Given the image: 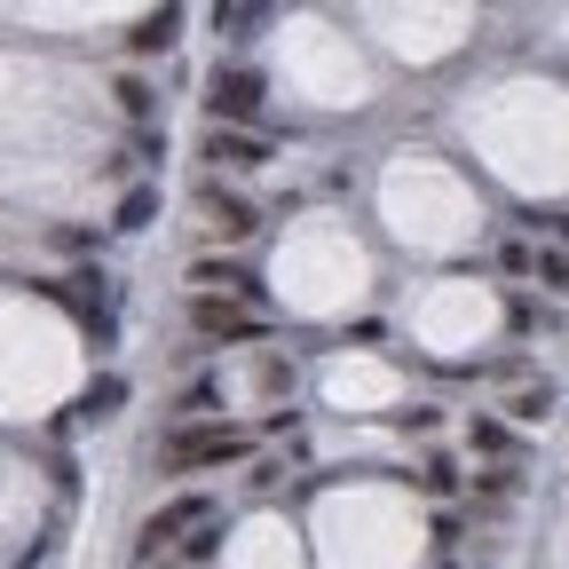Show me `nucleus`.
Wrapping results in <instances>:
<instances>
[{"instance_id":"1","label":"nucleus","mask_w":569,"mask_h":569,"mask_svg":"<svg viewBox=\"0 0 569 569\" xmlns=\"http://www.w3.org/2000/svg\"><path fill=\"white\" fill-rule=\"evenodd\" d=\"M253 451V436L246 427H230V419H182L174 436L159 443V459L174 467V475H198V467H230V459H246Z\"/></svg>"},{"instance_id":"2","label":"nucleus","mask_w":569,"mask_h":569,"mask_svg":"<svg viewBox=\"0 0 569 569\" xmlns=\"http://www.w3.org/2000/svg\"><path fill=\"white\" fill-rule=\"evenodd\" d=\"M206 522H222V507H213L206 490L174 498V507H159L151 522L134 530V569H151V561H167V546H174V538H190V530H206Z\"/></svg>"},{"instance_id":"3","label":"nucleus","mask_w":569,"mask_h":569,"mask_svg":"<svg viewBox=\"0 0 569 569\" xmlns=\"http://www.w3.org/2000/svg\"><path fill=\"white\" fill-rule=\"evenodd\" d=\"M261 96H269V80H261L253 63H213V71H206V119H213V127L261 119Z\"/></svg>"},{"instance_id":"4","label":"nucleus","mask_w":569,"mask_h":569,"mask_svg":"<svg viewBox=\"0 0 569 569\" xmlns=\"http://www.w3.org/2000/svg\"><path fill=\"white\" fill-rule=\"evenodd\" d=\"M190 332L198 340H261L269 317L246 309V301H222V293H190Z\"/></svg>"},{"instance_id":"5","label":"nucleus","mask_w":569,"mask_h":569,"mask_svg":"<svg viewBox=\"0 0 569 569\" xmlns=\"http://www.w3.org/2000/svg\"><path fill=\"white\" fill-rule=\"evenodd\" d=\"M190 293H222V301L269 309V284H261L246 261H190Z\"/></svg>"},{"instance_id":"6","label":"nucleus","mask_w":569,"mask_h":569,"mask_svg":"<svg viewBox=\"0 0 569 569\" xmlns=\"http://www.w3.org/2000/svg\"><path fill=\"white\" fill-rule=\"evenodd\" d=\"M198 159L213 167V174H253V167H269V142L261 134H246V127H206V142H198Z\"/></svg>"},{"instance_id":"7","label":"nucleus","mask_w":569,"mask_h":569,"mask_svg":"<svg viewBox=\"0 0 569 569\" xmlns=\"http://www.w3.org/2000/svg\"><path fill=\"white\" fill-rule=\"evenodd\" d=\"M198 206H206V230H213V238H253V222H261V206L238 198V190H222V174L198 182Z\"/></svg>"},{"instance_id":"8","label":"nucleus","mask_w":569,"mask_h":569,"mask_svg":"<svg viewBox=\"0 0 569 569\" xmlns=\"http://www.w3.org/2000/svg\"><path fill=\"white\" fill-rule=\"evenodd\" d=\"M174 40H182V0H159V9L127 32V48H134V56H167Z\"/></svg>"},{"instance_id":"9","label":"nucleus","mask_w":569,"mask_h":569,"mask_svg":"<svg viewBox=\"0 0 569 569\" xmlns=\"http://www.w3.org/2000/svg\"><path fill=\"white\" fill-rule=\"evenodd\" d=\"M119 403H127V380H119V372H103V380H88L80 419H119Z\"/></svg>"},{"instance_id":"10","label":"nucleus","mask_w":569,"mask_h":569,"mask_svg":"<svg viewBox=\"0 0 569 569\" xmlns=\"http://www.w3.org/2000/svg\"><path fill=\"white\" fill-rule=\"evenodd\" d=\"M151 222H159V182H134L119 198V230H151Z\"/></svg>"},{"instance_id":"11","label":"nucleus","mask_w":569,"mask_h":569,"mask_svg":"<svg viewBox=\"0 0 569 569\" xmlns=\"http://www.w3.org/2000/svg\"><path fill=\"white\" fill-rule=\"evenodd\" d=\"M546 411H553V380H530V388L507 396V419H522V427H538Z\"/></svg>"},{"instance_id":"12","label":"nucleus","mask_w":569,"mask_h":569,"mask_svg":"<svg viewBox=\"0 0 569 569\" xmlns=\"http://www.w3.org/2000/svg\"><path fill=\"white\" fill-rule=\"evenodd\" d=\"M111 96H119V111H127L134 127H142V119H151V88H142V80H134V71H127V80H119Z\"/></svg>"},{"instance_id":"13","label":"nucleus","mask_w":569,"mask_h":569,"mask_svg":"<svg viewBox=\"0 0 569 569\" xmlns=\"http://www.w3.org/2000/svg\"><path fill=\"white\" fill-rule=\"evenodd\" d=\"M475 451H490V459H507V451H515V436H507V427H498V419H475Z\"/></svg>"},{"instance_id":"14","label":"nucleus","mask_w":569,"mask_h":569,"mask_svg":"<svg viewBox=\"0 0 569 569\" xmlns=\"http://www.w3.org/2000/svg\"><path fill=\"white\" fill-rule=\"evenodd\" d=\"M293 388V365H284V356H261V396H284Z\"/></svg>"},{"instance_id":"15","label":"nucleus","mask_w":569,"mask_h":569,"mask_svg":"<svg viewBox=\"0 0 569 569\" xmlns=\"http://www.w3.org/2000/svg\"><path fill=\"white\" fill-rule=\"evenodd\" d=\"M419 482H427V490H436V498H451V490H459V475H451V459H427V467H419Z\"/></svg>"},{"instance_id":"16","label":"nucleus","mask_w":569,"mask_h":569,"mask_svg":"<svg viewBox=\"0 0 569 569\" xmlns=\"http://www.w3.org/2000/svg\"><path fill=\"white\" fill-rule=\"evenodd\" d=\"M213 538H222V522H206V530H190V538H182V561H213Z\"/></svg>"},{"instance_id":"17","label":"nucleus","mask_w":569,"mask_h":569,"mask_svg":"<svg viewBox=\"0 0 569 569\" xmlns=\"http://www.w3.org/2000/svg\"><path fill=\"white\" fill-rule=\"evenodd\" d=\"M498 269H507V277H530V269H538V253H530V246H507V253H498Z\"/></svg>"},{"instance_id":"18","label":"nucleus","mask_w":569,"mask_h":569,"mask_svg":"<svg viewBox=\"0 0 569 569\" xmlns=\"http://www.w3.org/2000/svg\"><path fill=\"white\" fill-rule=\"evenodd\" d=\"M127 159H167V134H159V127H142V134H134V151H127Z\"/></svg>"},{"instance_id":"19","label":"nucleus","mask_w":569,"mask_h":569,"mask_svg":"<svg viewBox=\"0 0 569 569\" xmlns=\"http://www.w3.org/2000/svg\"><path fill=\"white\" fill-rule=\"evenodd\" d=\"M538 277H546V284H561V293H569V253H538Z\"/></svg>"},{"instance_id":"20","label":"nucleus","mask_w":569,"mask_h":569,"mask_svg":"<svg viewBox=\"0 0 569 569\" xmlns=\"http://www.w3.org/2000/svg\"><path fill=\"white\" fill-rule=\"evenodd\" d=\"M482 498H515V467H490L482 475Z\"/></svg>"},{"instance_id":"21","label":"nucleus","mask_w":569,"mask_h":569,"mask_svg":"<svg viewBox=\"0 0 569 569\" xmlns=\"http://www.w3.org/2000/svg\"><path fill=\"white\" fill-rule=\"evenodd\" d=\"M561 246H569V213H561Z\"/></svg>"}]
</instances>
